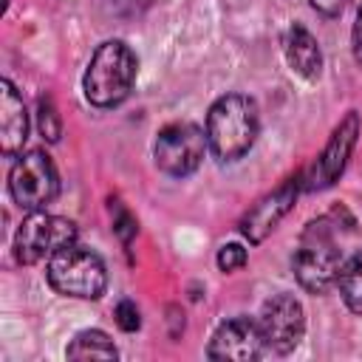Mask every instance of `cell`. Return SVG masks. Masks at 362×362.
<instances>
[{
    "mask_svg": "<svg viewBox=\"0 0 362 362\" xmlns=\"http://www.w3.org/2000/svg\"><path fill=\"white\" fill-rule=\"evenodd\" d=\"M204 130H206L209 150L221 164L240 161L252 150L257 130H260V116H257L255 99H249L243 93L218 96L206 113Z\"/></svg>",
    "mask_w": 362,
    "mask_h": 362,
    "instance_id": "cell-1",
    "label": "cell"
},
{
    "mask_svg": "<svg viewBox=\"0 0 362 362\" xmlns=\"http://www.w3.org/2000/svg\"><path fill=\"white\" fill-rule=\"evenodd\" d=\"M139 62L133 48L124 40H105L90 54V62L82 76L85 99L93 107H116L122 105L136 82Z\"/></svg>",
    "mask_w": 362,
    "mask_h": 362,
    "instance_id": "cell-2",
    "label": "cell"
},
{
    "mask_svg": "<svg viewBox=\"0 0 362 362\" xmlns=\"http://www.w3.org/2000/svg\"><path fill=\"white\" fill-rule=\"evenodd\" d=\"M45 280L62 297L99 300L107 288V269L96 252L68 243L48 257Z\"/></svg>",
    "mask_w": 362,
    "mask_h": 362,
    "instance_id": "cell-3",
    "label": "cell"
},
{
    "mask_svg": "<svg viewBox=\"0 0 362 362\" xmlns=\"http://www.w3.org/2000/svg\"><path fill=\"white\" fill-rule=\"evenodd\" d=\"M8 195L25 212L45 209L59 195V173L51 156L42 150L20 153L8 170Z\"/></svg>",
    "mask_w": 362,
    "mask_h": 362,
    "instance_id": "cell-4",
    "label": "cell"
},
{
    "mask_svg": "<svg viewBox=\"0 0 362 362\" xmlns=\"http://www.w3.org/2000/svg\"><path fill=\"white\" fill-rule=\"evenodd\" d=\"M76 235L79 229L74 221L37 209L25 215L14 232V260L20 266L40 263L42 257H51L54 252H59L62 246L76 243Z\"/></svg>",
    "mask_w": 362,
    "mask_h": 362,
    "instance_id": "cell-5",
    "label": "cell"
},
{
    "mask_svg": "<svg viewBox=\"0 0 362 362\" xmlns=\"http://www.w3.org/2000/svg\"><path fill=\"white\" fill-rule=\"evenodd\" d=\"M206 147H209L206 130H201L192 122H173L158 130L153 144V158L164 175L187 178L201 167Z\"/></svg>",
    "mask_w": 362,
    "mask_h": 362,
    "instance_id": "cell-6",
    "label": "cell"
},
{
    "mask_svg": "<svg viewBox=\"0 0 362 362\" xmlns=\"http://www.w3.org/2000/svg\"><path fill=\"white\" fill-rule=\"evenodd\" d=\"M359 113L356 110H348L345 119L334 127L331 139L325 141L322 153L317 156V161L308 167V173L300 175L303 181V189L305 192H317V189H328L339 181V175L345 173L348 167V158L356 147V139H359Z\"/></svg>",
    "mask_w": 362,
    "mask_h": 362,
    "instance_id": "cell-7",
    "label": "cell"
},
{
    "mask_svg": "<svg viewBox=\"0 0 362 362\" xmlns=\"http://www.w3.org/2000/svg\"><path fill=\"white\" fill-rule=\"evenodd\" d=\"M342 269V255L334 238H303L291 257V272L308 294H325Z\"/></svg>",
    "mask_w": 362,
    "mask_h": 362,
    "instance_id": "cell-8",
    "label": "cell"
},
{
    "mask_svg": "<svg viewBox=\"0 0 362 362\" xmlns=\"http://www.w3.org/2000/svg\"><path fill=\"white\" fill-rule=\"evenodd\" d=\"M257 325L263 331L266 348H272L274 354H291L305 334L303 303L294 294H274L263 303Z\"/></svg>",
    "mask_w": 362,
    "mask_h": 362,
    "instance_id": "cell-9",
    "label": "cell"
},
{
    "mask_svg": "<svg viewBox=\"0 0 362 362\" xmlns=\"http://www.w3.org/2000/svg\"><path fill=\"white\" fill-rule=\"evenodd\" d=\"M266 351L263 331L257 320L249 317H232L221 322L209 339L206 356L209 359H235V362H255Z\"/></svg>",
    "mask_w": 362,
    "mask_h": 362,
    "instance_id": "cell-10",
    "label": "cell"
},
{
    "mask_svg": "<svg viewBox=\"0 0 362 362\" xmlns=\"http://www.w3.org/2000/svg\"><path fill=\"white\" fill-rule=\"evenodd\" d=\"M300 189H303V181H300V178H288V181H283L277 189H272L269 195H263V198L240 218V232H243V238H246L249 243L266 240V238L277 229V223L291 212V206H294Z\"/></svg>",
    "mask_w": 362,
    "mask_h": 362,
    "instance_id": "cell-11",
    "label": "cell"
},
{
    "mask_svg": "<svg viewBox=\"0 0 362 362\" xmlns=\"http://www.w3.org/2000/svg\"><path fill=\"white\" fill-rule=\"evenodd\" d=\"M28 139V113L23 96L11 79L0 82V150L6 158H14Z\"/></svg>",
    "mask_w": 362,
    "mask_h": 362,
    "instance_id": "cell-12",
    "label": "cell"
},
{
    "mask_svg": "<svg viewBox=\"0 0 362 362\" xmlns=\"http://www.w3.org/2000/svg\"><path fill=\"white\" fill-rule=\"evenodd\" d=\"M283 51H286L288 68H291L297 76H303V79H308V82H314V79L320 76V71H322V51H320L317 37H314L305 25L294 23V25L286 31Z\"/></svg>",
    "mask_w": 362,
    "mask_h": 362,
    "instance_id": "cell-13",
    "label": "cell"
},
{
    "mask_svg": "<svg viewBox=\"0 0 362 362\" xmlns=\"http://www.w3.org/2000/svg\"><path fill=\"white\" fill-rule=\"evenodd\" d=\"M65 356L68 359H116L119 351L113 345V339L99 331V328H88V331H79L71 345L65 348Z\"/></svg>",
    "mask_w": 362,
    "mask_h": 362,
    "instance_id": "cell-14",
    "label": "cell"
},
{
    "mask_svg": "<svg viewBox=\"0 0 362 362\" xmlns=\"http://www.w3.org/2000/svg\"><path fill=\"white\" fill-rule=\"evenodd\" d=\"M339 294L345 300V305L362 317V252L351 255L348 260H342L339 277H337Z\"/></svg>",
    "mask_w": 362,
    "mask_h": 362,
    "instance_id": "cell-15",
    "label": "cell"
},
{
    "mask_svg": "<svg viewBox=\"0 0 362 362\" xmlns=\"http://www.w3.org/2000/svg\"><path fill=\"white\" fill-rule=\"evenodd\" d=\"M37 127H40L42 139H48V141H57V139H59L62 124H59V116H57L51 99H40V107H37Z\"/></svg>",
    "mask_w": 362,
    "mask_h": 362,
    "instance_id": "cell-16",
    "label": "cell"
},
{
    "mask_svg": "<svg viewBox=\"0 0 362 362\" xmlns=\"http://www.w3.org/2000/svg\"><path fill=\"white\" fill-rule=\"evenodd\" d=\"M246 260H249V255H246V249L240 243H223L218 249V269L226 272V274L238 272L240 266H246Z\"/></svg>",
    "mask_w": 362,
    "mask_h": 362,
    "instance_id": "cell-17",
    "label": "cell"
},
{
    "mask_svg": "<svg viewBox=\"0 0 362 362\" xmlns=\"http://www.w3.org/2000/svg\"><path fill=\"white\" fill-rule=\"evenodd\" d=\"M113 317H116V325H119L122 331H136V328L141 325L139 308H136V303H130V300H122V303L116 305Z\"/></svg>",
    "mask_w": 362,
    "mask_h": 362,
    "instance_id": "cell-18",
    "label": "cell"
},
{
    "mask_svg": "<svg viewBox=\"0 0 362 362\" xmlns=\"http://www.w3.org/2000/svg\"><path fill=\"white\" fill-rule=\"evenodd\" d=\"M110 212H113V226H116V232H119V235H122V240L127 243V240L136 235V221H133V218H130L119 204H113V206H110Z\"/></svg>",
    "mask_w": 362,
    "mask_h": 362,
    "instance_id": "cell-19",
    "label": "cell"
},
{
    "mask_svg": "<svg viewBox=\"0 0 362 362\" xmlns=\"http://www.w3.org/2000/svg\"><path fill=\"white\" fill-rule=\"evenodd\" d=\"M314 11H320L322 17H339L342 8L348 6V0H308Z\"/></svg>",
    "mask_w": 362,
    "mask_h": 362,
    "instance_id": "cell-20",
    "label": "cell"
},
{
    "mask_svg": "<svg viewBox=\"0 0 362 362\" xmlns=\"http://www.w3.org/2000/svg\"><path fill=\"white\" fill-rule=\"evenodd\" d=\"M351 45H354L356 62L362 65V3H359V8H356V23H354V31H351Z\"/></svg>",
    "mask_w": 362,
    "mask_h": 362,
    "instance_id": "cell-21",
    "label": "cell"
}]
</instances>
